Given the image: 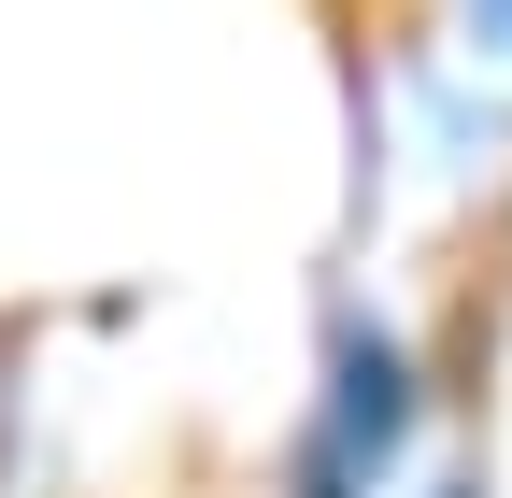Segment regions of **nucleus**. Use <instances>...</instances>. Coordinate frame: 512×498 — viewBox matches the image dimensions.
<instances>
[{
    "label": "nucleus",
    "instance_id": "nucleus-1",
    "mask_svg": "<svg viewBox=\"0 0 512 498\" xmlns=\"http://www.w3.org/2000/svg\"><path fill=\"white\" fill-rule=\"evenodd\" d=\"M328 442L356 470H384L413 442V356L384 342V328H328Z\"/></svg>",
    "mask_w": 512,
    "mask_h": 498
},
{
    "label": "nucleus",
    "instance_id": "nucleus-2",
    "mask_svg": "<svg viewBox=\"0 0 512 498\" xmlns=\"http://www.w3.org/2000/svg\"><path fill=\"white\" fill-rule=\"evenodd\" d=\"M356 484H370V470L328 442V427H313V442H299V498H356Z\"/></svg>",
    "mask_w": 512,
    "mask_h": 498
},
{
    "label": "nucleus",
    "instance_id": "nucleus-3",
    "mask_svg": "<svg viewBox=\"0 0 512 498\" xmlns=\"http://www.w3.org/2000/svg\"><path fill=\"white\" fill-rule=\"evenodd\" d=\"M441 498H484V484H441Z\"/></svg>",
    "mask_w": 512,
    "mask_h": 498
}]
</instances>
